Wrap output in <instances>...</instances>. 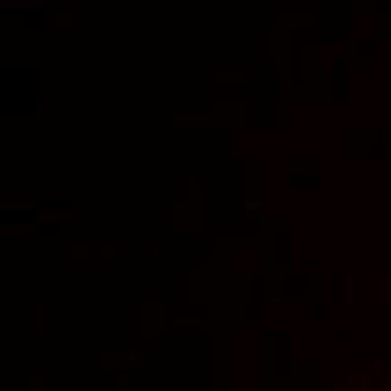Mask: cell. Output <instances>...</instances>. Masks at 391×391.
<instances>
[{
	"label": "cell",
	"instance_id": "6da1fadb",
	"mask_svg": "<svg viewBox=\"0 0 391 391\" xmlns=\"http://www.w3.org/2000/svg\"><path fill=\"white\" fill-rule=\"evenodd\" d=\"M269 286H271V290H281V279L279 277L271 275L269 277Z\"/></svg>",
	"mask_w": 391,
	"mask_h": 391
}]
</instances>
